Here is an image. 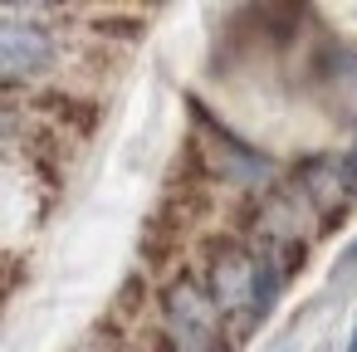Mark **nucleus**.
<instances>
[{
    "label": "nucleus",
    "mask_w": 357,
    "mask_h": 352,
    "mask_svg": "<svg viewBox=\"0 0 357 352\" xmlns=\"http://www.w3.org/2000/svg\"><path fill=\"white\" fill-rule=\"evenodd\" d=\"M50 59V40L40 25H20V20H0V79H20L45 69Z\"/></svg>",
    "instance_id": "nucleus-1"
}]
</instances>
